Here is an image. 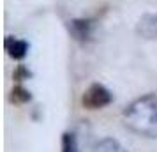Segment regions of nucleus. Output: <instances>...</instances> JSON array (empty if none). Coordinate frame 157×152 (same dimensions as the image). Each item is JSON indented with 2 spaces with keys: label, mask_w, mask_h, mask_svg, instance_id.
<instances>
[{
  "label": "nucleus",
  "mask_w": 157,
  "mask_h": 152,
  "mask_svg": "<svg viewBox=\"0 0 157 152\" xmlns=\"http://www.w3.org/2000/svg\"><path fill=\"white\" fill-rule=\"evenodd\" d=\"M124 124L129 129L148 138H157V94H147L124 110Z\"/></svg>",
  "instance_id": "nucleus-1"
},
{
  "label": "nucleus",
  "mask_w": 157,
  "mask_h": 152,
  "mask_svg": "<svg viewBox=\"0 0 157 152\" xmlns=\"http://www.w3.org/2000/svg\"><path fill=\"white\" fill-rule=\"evenodd\" d=\"M111 101H113L111 92H109L104 85H101V83L90 85V87L85 90L83 97H81L83 106L88 108V110H101V108H104V106H108Z\"/></svg>",
  "instance_id": "nucleus-2"
},
{
  "label": "nucleus",
  "mask_w": 157,
  "mask_h": 152,
  "mask_svg": "<svg viewBox=\"0 0 157 152\" xmlns=\"http://www.w3.org/2000/svg\"><path fill=\"white\" fill-rule=\"evenodd\" d=\"M6 50H7L9 57L16 58V60H21L27 51H29V44L23 39H18V37H7L6 39Z\"/></svg>",
  "instance_id": "nucleus-3"
},
{
  "label": "nucleus",
  "mask_w": 157,
  "mask_h": 152,
  "mask_svg": "<svg viewBox=\"0 0 157 152\" xmlns=\"http://www.w3.org/2000/svg\"><path fill=\"white\" fill-rule=\"evenodd\" d=\"M138 32L143 37H157V14H147L138 25Z\"/></svg>",
  "instance_id": "nucleus-4"
},
{
  "label": "nucleus",
  "mask_w": 157,
  "mask_h": 152,
  "mask_svg": "<svg viewBox=\"0 0 157 152\" xmlns=\"http://www.w3.org/2000/svg\"><path fill=\"white\" fill-rule=\"evenodd\" d=\"M92 152H129L125 147H122L115 138H102L94 145Z\"/></svg>",
  "instance_id": "nucleus-5"
},
{
  "label": "nucleus",
  "mask_w": 157,
  "mask_h": 152,
  "mask_svg": "<svg viewBox=\"0 0 157 152\" xmlns=\"http://www.w3.org/2000/svg\"><path fill=\"white\" fill-rule=\"evenodd\" d=\"M90 29H92V25H90V21H86V20H76V21L71 23L72 36L76 37V39H79V41L88 39V36H90Z\"/></svg>",
  "instance_id": "nucleus-6"
},
{
  "label": "nucleus",
  "mask_w": 157,
  "mask_h": 152,
  "mask_svg": "<svg viewBox=\"0 0 157 152\" xmlns=\"http://www.w3.org/2000/svg\"><path fill=\"white\" fill-rule=\"evenodd\" d=\"M62 152H78V142L72 133L62 134Z\"/></svg>",
  "instance_id": "nucleus-7"
},
{
  "label": "nucleus",
  "mask_w": 157,
  "mask_h": 152,
  "mask_svg": "<svg viewBox=\"0 0 157 152\" xmlns=\"http://www.w3.org/2000/svg\"><path fill=\"white\" fill-rule=\"evenodd\" d=\"M30 97H32V95H30V92L25 87H21V85H18V87L13 88V101H14V103L23 104V103H29Z\"/></svg>",
  "instance_id": "nucleus-8"
}]
</instances>
